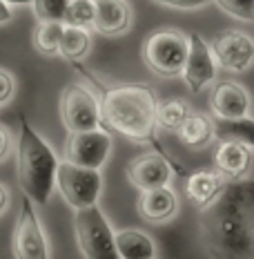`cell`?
I'll use <instances>...</instances> for the list:
<instances>
[{
	"mask_svg": "<svg viewBox=\"0 0 254 259\" xmlns=\"http://www.w3.org/2000/svg\"><path fill=\"white\" fill-rule=\"evenodd\" d=\"M9 20H12V9H9V5L5 0H0V25L9 23Z\"/></svg>",
	"mask_w": 254,
	"mask_h": 259,
	"instance_id": "f546056e",
	"label": "cell"
},
{
	"mask_svg": "<svg viewBox=\"0 0 254 259\" xmlns=\"http://www.w3.org/2000/svg\"><path fill=\"white\" fill-rule=\"evenodd\" d=\"M236 183L221 188L219 197L210 203L205 230L216 250L225 255H250L252 250V183Z\"/></svg>",
	"mask_w": 254,
	"mask_h": 259,
	"instance_id": "6da1fadb",
	"label": "cell"
},
{
	"mask_svg": "<svg viewBox=\"0 0 254 259\" xmlns=\"http://www.w3.org/2000/svg\"><path fill=\"white\" fill-rule=\"evenodd\" d=\"M89 34L85 31V27H76V25H63V34H61V42H58V54H63L67 61L76 63L85 54L89 52Z\"/></svg>",
	"mask_w": 254,
	"mask_h": 259,
	"instance_id": "ffe728a7",
	"label": "cell"
},
{
	"mask_svg": "<svg viewBox=\"0 0 254 259\" xmlns=\"http://www.w3.org/2000/svg\"><path fill=\"white\" fill-rule=\"evenodd\" d=\"M7 5H31V0H5Z\"/></svg>",
	"mask_w": 254,
	"mask_h": 259,
	"instance_id": "1f68e13d",
	"label": "cell"
},
{
	"mask_svg": "<svg viewBox=\"0 0 254 259\" xmlns=\"http://www.w3.org/2000/svg\"><path fill=\"white\" fill-rule=\"evenodd\" d=\"M210 52L221 67L230 72H245L254 58V42L243 31L225 29L212 40Z\"/></svg>",
	"mask_w": 254,
	"mask_h": 259,
	"instance_id": "8fae6325",
	"label": "cell"
},
{
	"mask_svg": "<svg viewBox=\"0 0 254 259\" xmlns=\"http://www.w3.org/2000/svg\"><path fill=\"white\" fill-rule=\"evenodd\" d=\"M140 192L143 194L138 199V212L143 219L161 224V221H167L170 217H174L178 201H176V194L167 186L149 188V190H140Z\"/></svg>",
	"mask_w": 254,
	"mask_h": 259,
	"instance_id": "2e32d148",
	"label": "cell"
},
{
	"mask_svg": "<svg viewBox=\"0 0 254 259\" xmlns=\"http://www.w3.org/2000/svg\"><path fill=\"white\" fill-rule=\"evenodd\" d=\"M181 74L192 94H201V90L208 88L214 80V74H216L214 56L210 52V45L201 38V34L187 36V56H185V63H183Z\"/></svg>",
	"mask_w": 254,
	"mask_h": 259,
	"instance_id": "30bf717a",
	"label": "cell"
},
{
	"mask_svg": "<svg viewBox=\"0 0 254 259\" xmlns=\"http://www.w3.org/2000/svg\"><path fill=\"white\" fill-rule=\"evenodd\" d=\"M61 116L69 132H83L94 130L100 123L98 101L94 94L78 83H72L61 94Z\"/></svg>",
	"mask_w": 254,
	"mask_h": 259,
	"instance_id": "52a82bcc",
	"label": "cell"
},
{
	"mask_svg": "<svg viewBox=\"0 0 254 259\" xmlns=\"http://www.w3.org/2000/svg\"><path fill=\"white\" fill-rule=\"evenodd\" d=\"M100 121L116 134L138 143H156V96L149 85H112L98 103Z\"/></svg>",
	"mask_w": 254,
	"mask_h": 259,
	"instance_id": "7a4b0ae2",
	"label": "cell"
},
{
	"mask_svg": "<svg viewBox=\"0 0 254 259\" xmlns=\"http://www.w3.org/2000/svg\"><path fill=\"white\" fill-rule=\"evenodd\" d=\"M112 152V137L100 132L98 127L83 130V132H69L65 143V161L83 165V168H96L107 161Z\"/></svg>",
	"mask_w": 254,
	"mask_h": 259,
	"instance_id": "ba28073f",
	"label": "cell"
},
{
	"mask_svg": "<svg viewBox=\"0 0 254 259\" xmlns=\"http://www.w3.org/2000/svg\"><path fill=\"white\" fill-rule=\"evenodd\" d=\"M214 3L219 5L223 12H228L230 16H234V18H239V20L250 23L254 18V0H214Z\"/></svg>",
	"mask_w": 254,
	"mask_h": 259,
	"instance_id": "484cf974",
	"label": "cell"
},
{
	"mask_svg": "<svg viewBox=\"0 0 254 259\" xmlns=\"http://www.w3.org/2000/svg\"><path fill=\"white\" fill-rule=\"evenodd\" d=\"M12 148H14L12 132H9V127L0 125V161H5L9 154H12Z\"/></svg>",
	"mask_w": 254,
	"mask_h": 259,
	"instance_id": "83f0119b",
	"label": "cell"
},
{
	"mask_svg": "<svg viewBox=\"0 0 254 259\" xmlns=\"http://www.w3.org/2000/svg\"><path fill=\"white\" fill-rule=\"evenodd\" d=\"M210 107L219 118H239L247 116L250 96L243 85L234 80H219L210 96Z\"/></svg>",
	"mask_w": 254,
	"mask_h": 259,
	"instance_id": "4fadbf2b",
	"label": "cell"
},
{
	"mask_svg": "<svg viewBox=\"0 0 254 259\" xmlns=\"http://www.w3.org/2000/svg\"><path fill=\"white\" fill-rule=\"evenodd\" d=\"M69 0H31L38 20H58L61 23Z\"/></svg>",
	"mask_w": 254,
	"mask_h": 259,
	"instance_id": "d4e9b609",
	"label": "cell"
},
{
	"mask_svg": "<svg viewBox=\"0 0 254 259\" xmlns=\"http://www.w3.org/2000/svg\"><path fill=\"white\" fill-rule=\"evenodd\" d=\"M7 206H9V190L0 183V214L7 210Z\"/></svg>",
	"mask_w": 254,
	"mask_h": 259,
	"instance_id": "4dcf8cb0",
	"label": "cell"
},
{
	"mask_svg": "<svg viewBox=\"0 0 254 259\" xmlns=\"http://www.w3.org/2000/svg\"><path fill=\"white\" fill-rule=\"evenodd\" d=\"M156 3L174 7V9H198V7H205L210 0H156Z\"/></svg>",
	"mask_w": 254,
	"mask_h": 259,
	"instance_id": "f1b7e54d",
	"label": "cell"
},
{
	"mask_svg": "<svg viewBox=\"0 0 254 259\" xmlns=\"http://www.w3.org/2000/svg\"><path fill=\"white\" fill-rule=\"evenodd\" d=\"M58 159L45 139L29 125L20 114V139H18V183L31 203L45 206L56 186Z\"/></svg>",
	"mask_w": 254,
	"mask_h": 259,
	"instance_id": "3957f363",
	"label": "cell"
},
{
	"mask_svg": "<svg viewBox=\"0 0 254 259\" xmlns=\"http://www.w3.org/2000/svg\"><path fill=\"white\" fill-rule=\"evenodd\" d=\"M56 183L61 188L63 199L74 210L85 208L98 201L103 190V179L96 168H83V165L61 161L56 165Z\"/></svg>",
	"mask_w": 254,
	"mask_h": 259,
	"instance_id": "8992f818",
	"label": "cell"
},
{
	"mask_svg": "<svg viewBox=\"0 0 254 259\" xmlns=\"http://www.w3.org/2000/svg\"><path fill=\"white\" fill-rule=\"evenodd\" d=\"M216 170L221 177L230 179H243L250 172L252 163V145H245L241 141H223L214 154Z\"/></svg>",
	"mask_w": 254,
	"mask_h": 259,
	"instance_id": "9a60e30c",
	"label": "cell"
},
{
	"mask_svg": "<svg viewBox=\"0 0 254 259\" xmlns=\"http://www.w3.org/2000/svg\"><path fill=\"white\" fill-rule=\"evenodd\" d=\"M127 179L138 190L167 186L172 179V168L165 156L161 154H143L134 159L127 168Z\"/></svg>",
	"mask_w": 254,
	"mask_h": 259,
	"instance_id": "7c38bea8",
	"label": "cell"
},
{
	"mask_svg": "<svg viewBox=\"0 0 254 259\" xmlns=\"http://www.w3.org/2000/svg\"><path fill=\"white\" fill-rule=\"evenodd\" d=\"M221 188H223V177L212 170H198L192 172L185 181V194L187 199L196 206L198 210L208 208L210 203L219 197Z\"/></svg>",
	"mask_w": 254,
	"mask_h": 259,
	"instance_id": "e0dca14e",
	"label": "cell"
},
{
	"mask_svg": "<svg viewBox=\"0 0 254 259\" xmlns=\"http://www.w3.org/2000/svg\"><path fill=\"white\" fill-rule=\"evenodd\" d=\"M187 114H190V105L183 99H167L161 103L156 101V125H161L163 130L176 132Z\"/></svg>",
	"mask_w": 254,
	"mask_h": 259,
	"instance_id": "7402d4cb",
	"label": "cell"
},
{
	"mask_svg": "<svg viewBox=\"0 0 254 259\" xmlns=\"http://www.w3.org/2000/svg\"><path fill=\"white\" fill-rule=\"evenodd\" d=\"M63 25L58 20H38L34 29V47L42 54H58Z\"/></svg>",
	"mask_w": 254,
	"mask_h": 259,
	"instance_id": "603a6c76",
	"label": "cell"
},
{
	"mask_svg": "<svg viewBox=\"0 0 254 259\" xmlns=\"http://www.w3.org/2000/svg\"><path fill=\"white\" fill-rule=\"evenodd\" d=\"M14 90H16L14 76L7 72V69L0 67V105H5V103H9V101H12Z\"/></svg>",
	"mask_w": 254,
	"mask_h": 259,
	"instance_id": "4316f807",
	"label": "cell"
},
{
	"mask_svg": "<svg viewBox=\"0 0 254 259\" xmlns=\"http://www.w3.org/2000/svg\"><path fill=\"white\" fill-rule=\"evenodd\" d=\"M116 255L123 259H152L156 255L154 241L145 233L134 228H125L114 233Z\"/></svg>",
	"mask_w": 254,
	"mask_h": 259,
	"instance_id": "ac0fdd59",
	"label": "cell"
},
{
	"mask_svg": "<svg viewBox=\"0 0 254 259\" xmlns=\"http://www.w3.org/2000/svg\"><path fill=\"white\" fill-rule=\"evenodd\" d=\"M214 137L221 141H241L245 145H254V123L250 116L239 118H221L214 123Z\"/></svg>",
	"mask_w": 254,
	"mask_h": 259,
	"instance_id": "44dd1931",
	"label": "cell"
},
{
	"mask_svg": "<svg viewBox=\"0 0 254 259\" xmlns=\"http://www.w3.org/2000/svg\"><path fill=\"white\" fill-rule=\"evenodd\" d=\"M94 14H91V25L96 31L107 36H116L129 27V5L125 0H91Z\"/></svg>",
	"mask_w": 254,
	"mask_h": 259,
	"instance_id": "5bb4252c",
	"label": "cell"
},
{
	"mask_svg": "<svg viewBox=\"0 0 254 259\" xmlns=\"http://www.w3.org/2000/svg\"><path fill=\"white\" fill-rule=\"evenodd\" d=\"M176 134L183 145L198 150V148H205V145L214 139V123L205 114H194V112H190V114L185 116V121L181 123V127L176 130Z\"/></svg>",
	"mask_w": 254,
	"mask_h": 259,
	"instance_id": "d6986e66",
	"label": "cell"
},
{
	"mask_svg": "<svg viewBox=\"0 0 254 259\" xmlns=\"http://www.w3.org/2000/svg\"><path fill=\"white\" fill-rule=\"evenodd\" d=\"M91 14H94V5H91V0H69L61 23L76 25V27H87V25H91Z\"/></svg>",
	"mask_w": 254,
	"mask_h": 259,
	"instance_id": "cb8c5ba5",
	"label": "cell"
},
{
	"mask_svg": "<svg viewBox=\"0 0 254 259\" xmlns=\"http://www.w3.org/2000/svg\"><path fill=\"white\" fill-rule=\"evenodd\" d=\"M187 56V36L178 29H159L143 42V61L163 78L178 76Z\"/></svg>",
	"mask_w": 254,
	"mask_h": 259,
	"instance_id": "277c9868",
	"label": "cell"
},
{
	"mask_svg": "<svg viewBox=\"0 0 254 259\" xmlns=\"http://www.w3.org/2000/svg\"><path fill=\"white\" fill-rule=\"evenodd\" d=\"M74 230L78 237V246L87 259H114V233H112L107 219L103 217L100 208L96 203L85 208H76L74 217Z\"/></svg>",
	"mask_w": 254,
	"mask_h": 259,
	"instance_id": "5b68a950",
	"label": "cell"
},
{
	"mask_svg": "<svg viewBox=\"0 0 254 259\" xmlns=\"http://www.w3.org/2000/svg\"><path fill=\"white\" fill-rule=\"evenodd\" d=\"M14 257L18 259H47L49 257V246H47L45 233H42L38 217L34 212V203L25 194L23 199V210L18 214L14 228Z\"/></svg>",
	"mask_w": 254,
	"mask_h": 259,
	"instance_id": "9c48e42d",
	"label": "cell"
}]
</instances>
